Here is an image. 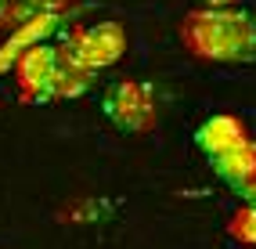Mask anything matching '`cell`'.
I'll return each mask as SVG.
<instances>
[{
	"instance_id": "obj_4",
	"label": "cell",
	"mask_w": 256,
	"mask_h": 249,
	"mask_svg": "<svg viewBox=\"0 0 256 249\" xmlns=\"http://www.w3.org/2000/svg\"><path fill=\"white\" fill-rule=\"evenodd\" d=\"M72 44V51L90 65L94 72L108 69V65H116L119 58L126 54V29L119 22H98V26H80L72 29L69 36H65Z\"/></svg>"
},
{
	"instance_id": "obj_8",
	"label": "cell",
	"mask_w": 256,
	"mask_h": 249,
	"mask_svg": "<svg viewBox=\"0 0 256 249\" xmlns=\"http://www.w3.org/2000/svg\"><path fill=\"white\" fill-rule=\"evenodd\" d=\"M246 138H249L246 123L238 120V116H228V112L210 116V120L195 130V144L206 156H220V152H228V148H234L238 141H246Z\"/></svg>"
},
{
	"instance_id": "obj_6",
	"label": "cell",
	"mask_w": 256,
	"mask_h": 249,
	"mask_svg": "<svg viewBox=\"0 0 256 249\" xmlns=\"http://www.w3.org/2000/svg\"><path fill=\"white\" fill-rule=\"evenodd\" d=\"M210 166H213V174L224 180V184L246 192L249 184H256V141L246 138L234 148H228V152L210 156Z\"/></svg>"
},
{
	"instance_id": "obj_1",
	"label": "cell",
	"mask_w": 256,
	"mask_h": 249,
	"mask_svg": "<svg viewBox=\"0 0 256 249\" xmlns=\"http://www.w3.org/2000/svg\"><path fill=\"white\" fill-rule=\"evenodd\" d=\"M180 44L202 62H256V14L238 8H198L180 22Z\"/></svg>"
},
{
	"instance_id": "obj_13",
	"label": "cell",
	"mask_w": 256,
	"mask_h": 249,
	"mask_svg": "<svg viewBox=\"0 0 256 249\" xmlns=\"http://www.w3.org/2000/svg\"><path fill=\"white\" fill-rule=\"evenodd\" d=\"M242 195H246V202H256V184H249V188H246Z\"/></svg>"
},
{
	"instance_id": "obj_11",
	"label": "cell",
	"mask_w": 256,
	"mask_h": 249,
	"mask_svg": "<svg viewBox=\"0 0 256 249\" xmlns=\"http://www.w3.org/2000/svg\"><path fill=\"white\" fill-rule=\"evenodd\" d=\"M14 26V11H11V0H0V29Z\"/></svg>"
},
{
	"instance_id": "obj_12",
	"label": "cell",
	"mask_w": 256,
	"mask_h": 249,
	"mask_svg": "<svg viewBox=\"0 0 256 249\" xmlns=\"http://www.w3.org/2000/svg\"><path fill=\"white\" fill-rule=\"evenodd\" d=\"M202 4H206V8H234L238 0H202Z\"/></svg>"
},
{
	"instance_id": "obj_14",
	"label": "cell",
	"mask_w": 256,
	"mask_h": 249,
	"mask_svg": "<svg viewBox=\"0 0 256 249\" xmlns=\"http://www.w3.org/2000/svg\"><path fill=\"white\" fill-rule=\"evenodd\" d=\"M0 32H4V29H0Z\"/></svg>"
},
{
	"instance_id": "obj_7",
	"label": "cell",
	"mask_w": 256,
	"mask_h": 249,
	"mask_svg": "<svg viewBox=\"0 0 256 249\" xmlns=\"http://www.w3.org/2000/svg\"><path fill=\"white\" fill-rule=\"evenodd\" d=\"M94 76H98V72H94L90 65L72 51V44H69V40H62V44H58L54 98H80V94H87V90H90V83H94Z\"/></svg>"
},
{
	"instance_id": "obj_5",
	"label": "cell",
	"mask_w": 256,
	"mask_h": 249,
	"mask_svg": "<svg viewBox=\"0 0 256 249\" xmlns=\"http://www.w3.org/2000/svg\"><path fill=\"white\" fill-rule=\"evenodd\" d=\"M58 14H62V11H40V14H29V18L14 22L11 36L0 44V72L14 69V62H18V58L29 51V47L44 44L50 32L58 29Z\"/></svg>"
},
{
	"instance_id": "obj_9",
	"label": "cell",
	"mask_w": 256,
	"mask_h": 249,
	"mask_svg": "<svg viewBox=\"0 0 256 249\" xmlns=\"http://www.w3.org/2000/svg\"><path fill=\"white\" fill-rule=\"evenodd\" d=\"M228 235L242 246H256V202H246L242 210L231 213L228 220Z\"/></svg>"
},
{
	"instance_id": "obj_3",
	"label": "cell",
	"mask_w": 256,
	"mask_h": 249,
	"mask_svg": "<svg viewBox=\"0 0 256 249\" xmlns=\"http://www.w3.org/2000/svg\"><path fill=\"white\" fill-rule=\"evenodd\" d=\"M54 72H58V47L54 44H36L14 62V87L26 105H44L54 102Z\"/></svg>"
},
{
	"instance_id": "obj_2",
	"label": "cell",
	"mask_w": 256,
	"mask_h": 249,
	"mask_svg": "<svg viewBox=\"0 0 256 249\" xmlns=\"http://www.w3.org/2000/svg\"><path fill=\"white\" fill-rule=\"evenodd\" d=\"M101 108H105V116L119 130H130V134H148V130H156V120H159L156 90H152L148 83H141V80L112 83Z\"/></svg>"
},
{
	"instance_id": "obj_10",
	"label": "cell",
	"mask_w": 256,
	"mask_h": 249,
	"mask_svg": "<svg viewBox=\"0 0 256 249\" xmlns=\"http://www.w3.org/2000/svg\"><path fill=\"white\" fill-rule=\"evenodd\" d=\"M72 0H11V11H14V22L29 18V14H40V11H65Z\"/></svg>"
}]
</instances>
